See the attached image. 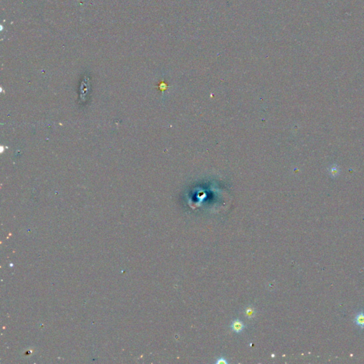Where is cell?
<instances>
[{"instance_id": "obj_4", "label": "cell", "mask_w": 364, "mask_h": 364, "mask_svg": "<svg viewBox=\"0 0 364 364\" xmlns=\"http://www.w3.org/2000/svg\"><path fill=\"white\" fill-rule=\"evenodd\" d=\"M245 314H246V317L247 318H249V319H251V318L254 317L255 314V309H254L253 306H248V307L246 308V311H245Z\"/></svg>"}, {"instance_id": "obj_3", "label": "cell", "mask_w": 364, "mask_h": 364, "mask_svg": "<svg viewBox=\"0 0 364 364\" xmlns=\"http://www.w3.org/2000/svg\"><path fill=\"white\" fill-rule=\"evenodd\" d=\"M329 174H330L331 177H336L338 175H339V173H340L339 167H338L335 164H332V165H331L330 167L329 168Z\"/></svg>"}, {"instance_id": "obj_1", "label": "cell", "mask_w": 364, "mask_h": 364, "mask_svg": "<svg viewBox=\"0 0 364 364\" xmlns=\"http://www.w3.org/2000/svg\"><path fill=\"white\" fill-rule=\"evenodd\" d=\"M230 327L231 330H232L233 332L236 334H240L244 331L246 326L244 324L243 322L241 321L240 319H235L233 320L232 323H231Z\"/></svg>"}, {"instance_id": "obj_5", "label": "cell", "mask_w": 364, "mask_h": 364, "mask_svg": "<svg viewBox=\"0 0 364 364\" xmlns=\"http://www.w3.org/2000/svg\"><path fill=\"white\" fill-rule=\"evenodd\" d=\"M228 361L226 360V358L223 356L219 357V358H217V360L216 361V364H228Z\"/></svg>"}, {"instance_id": "obj_2", "label": "cell", "mask_w": 364, "mask_h": 364, "mask_svg": "<svg viewBox=\"0 0 364 364\" xmlns=\"http://www.w3.org/2000/svg\"><path fill=\"white\" fill-rule=\"evenodd\" d=\"M354 324L358 326L361 329H364V312H359L356 313L354 319Z\"/></svg>"}]
</instances>
